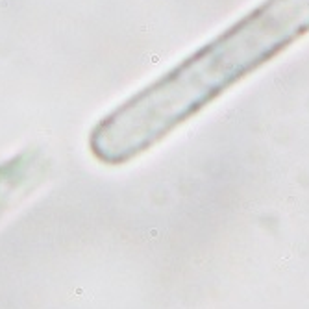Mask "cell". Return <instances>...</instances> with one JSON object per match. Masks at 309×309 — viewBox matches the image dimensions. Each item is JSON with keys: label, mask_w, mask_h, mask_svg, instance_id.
I'll return each mask as SVG.
<instances>
[{"label": "cell", "mask_w": 309, "mask_h": 309, "mask_svg": "<svg viewBox=\"0 0 309 309\" xmlns=\"http://www.w3.org/2000/svg\"><path fill=\"white\" fill-rule=\"evenodd\" d=\"M306 34L309 0H263L115 105L107 115L113 139L130 154H147Z\"/></svg>", "instance_id": "obj_1"}]
</instances>
